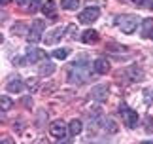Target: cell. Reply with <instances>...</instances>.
I'll list each match as a JSON object with an SVG mask.
<instances>
[{
	"instance_id": "obj_1",
	"label": "cell",
	"mask_w": 153,
	"mask_h": 144,
	"mask_svg": "<svg viewBox=\"0 0 153 144\" xmlns=\"http://www.w3.org/2000/svg\"><path fill=\"white\" fill-rule=\"evenodd\" d=\"M91 76V68H89V63H87V57H81L78 61H74L68 68V82L70 83H76V86H81L89 80Z\"/></svg>"
},
{
	"instance_id": "obj_2",
	"label": "cell",
	"mask_w": 153,
	"mask_h": 144,
	"mask_svg": "<svg viewBox=\"0 0 153 144\" xmlns=\"http://www.w3.org/2000/svg\"><path fill=\"white\" fill-rule=\"evenodd\" d=\"M117 23V27H119V31L121 32H125V34H132L134 31L138 28V15H134V14H125V15H119L115 19Z\"/></svg>"
},
{
	"instance_id": "obj_3",
	"label": "cell",
	"mask_w": 153,
	"mask_h": 144,
	"mask_svg": "<svg viewBox=\"0 0 153 144\" xmlns=\"http://www.w3.org/2000/svg\"><path fill=\"white\" fill-rule=\"evenodd\" d=\"M44 31H45V21H44V19H34V23L30 25V28H28V34H27L28 42H32V44L40 42V40H42Z\"/></svg>"
},
{
	"instance_id": "obj_4",
	"label": "cell",
	"mask_w": 153,
	"mask_h": 144,
	"mask_svg": "<svg viewBox=\"0 0 153 144\" xmlns=\"http://www.w3.org/2000/svg\"><path fill=\"white\" fill-rule=\"evenodd\" d=\"M119 112H121V118L125 119V125L128 129H134L138 125V114L132 110V108H128L127 104H121L119 106Z\"/></svg>"
},
{
	"instance_id": "obj_5",
	"label": "cell",
	"mask_w": 153,
	"mask_h": 144,
	"mask_svg": "<svg viewBox=\"0 0 153 144\" xmlns=\"http://www.w3.org/2000/svg\"><path fill=\"white\" fill-rule=\"evenodd\" d=\"M108 93H110V86L108 83H97L91 91V99L97 100V103H104L108 99Z\"/></svg>"
},
{
	"instance_id": "obj_6",
	"label": "cell",
	"mask_w": 153,
	"mask_h": 144,
	"mask_svg": "<svg viewBox=\"0 0 153 144\" xmlns=\"http://www.w3.org/2000/svg\"><path fill=\"white\" fill-rule=\"evenodd\" d=\"M68 133V125L62 122V119H55V122L49 123V135L55 136V139H62L64 135Z\"/></svg>"
},
{
	"instance_id": "obj_7",
	"label": "cell",
	"mask_w": 153,
	"mask_h": 144,
	"mask_svg": "<svg viewBox=\"0 0 153 144\" xmlns=\"http://www.w3.org/2000/svg\"><path fill=\"white\" fill-rule=\"evenodd\" d=\"M100 15V10L98 8H85L78 17V23H83V25H89V23H95Z\"/></svg>"
},
{
	"instance_id": "obj_8",
	"label": "cell",
	"mask_w": 153,
	"mask_h": 144,
	"mask_svg": "<svg viewBox=\"0 0 153 144\" xmlns=\"http://www.w3.org/2000/svg\"><path fill=\"white\" fill-rule=\"evenodd\" d=\"M66 34V28L64 27H57V28H53L51 32H48L44 36V44L45 46H55L59 40H61V36Z\"/></svg>"
},
{
	"instance_id": "obj_9",
	"label": "cell",
	"mask_w": 153,
	"mask_h": 144,
	"mask_svg": "<svg viewBox=\"0 0 153 144\" xmlns=\"http://www.w3.org/2000/svg\"><path fill=\"white\" fill-rule=\"evenodd\" d=\"M125 78H127V82L136 83V82H140L144 78V72H142V68H140L138 64H131V67L125 70Z\"/></svg>"
},
{
	"instance_id": "obj_10",
	"label": "cell",
	"mask_w": 153,
	"mask_h": 144,
	"mask_svg": "<svg viewBox=\"0 0 153 144\" xmlns=\"http://www.w3.org/2000/svg\"><path fill=\"white\" fill-rule=\"evenodd\" d=\"M23 87H25V83H23V80L19 76H11L8 80V83H6V89L10 93H19V91H23Z\"/></svg>"
},
{
	"instance_id": "obj_11",
	"label": "cell",
	"mask_w": 153,
	"mask_h": 144,
	"mask_svg": "<svg viewBox=\"0 0 153 144\" xmlns=\"http://www.w3.org/2000/svg\"><path fill=\"white\" fill-rule=\"evenodd\" d=\"M93 70H95L97 74H108V72H110L108 59H97V61L93 63Z\"/></svg>"
},
{
	"instance_id": "obj_12",
	"label": "cell",
	"mask_w": 153,
	"mask_h": 144,
	"mask_svg": "<svg viewBox=\"0 0 153 144\" xmlns=\"http://www.w3.org/2000/svg\"><path fill=\"white\" fill-rule=\"evenodd\" d=\"M140 34H142V38H151V36H153V19H151V17L144 19L142 28H140Z\"/></svg>"
},
{
	"instance_id": "obj_13",
	"label": "cell",
	"mask_w": 153,
	"mask_h": 144,
	"mask_svg": "<svg viewBox=\"0 0 153 144\" xmlns=\"http://www.w3.org/2000/svg\"><path fill=\"white\" fill-rule=\"evenodd\" d=\"M40 59H45V51L44 50H28L25 63H36Z\"/></svg>"
},
{
	"instance_id": "obj_14",
	"label": "cell",
	"mask_w": 153,
	"mask_h": 144,
	"mask_svg": "<svg viewBox=\"0 0 153 144\" xmlns=\"http://www.w3.org/2000/svg\"><path fill=\"white\" fill-rule=\"evenodd\" d=\"M42 11H44L45 17H55L57 15V4H55V0H48V2L42 6Z\"/></svg>"
},
{
	"instance_id": "obj_15",
	"label": "cell",
	"mask_w": 153,
	"mask_h": 144,
	"mask_svg": "<svg viewBox=\"0 0 153 144\" xmlns=\"http://www.w3.org/2000/svg\"><path fill=\"white\" fill-rule=\"evenodd\" d=\"M81 42H83V44H97L98 42V32L93 31V28L85 31L83 34H81Z\"/></svg>"
},
{
	"instance_id": "obj_16",
	"label": "cell",
	"mask_w": 153,
	"mask_h": 144,
	"mask_svg": "<svg viewBox=\"0 0 153 144\" xmlns=\"http://www.w3.org/2000/svg\"><path fill=\"white\" fill-rule=\"evenodd\" d=\"M55 64L53 63H49V61H45V63H42L40 64V68H38V74L40 76H49V74H53V72H55Z\"/></svg>"
},
{
	"instance_id": "obj_17",
	"label": "cell",
	"mask_w": 153,
	"mask_h": 144,
	"mask_svg": "<svg viewBox=\"0 0 153 144\" xmlns=\"http://www.w3.org/2000/svg\"><path fill=\"white\" fill-rule=\"evenodd\" d=\"M81 131H83V125H81V122H79V119H72V122L68 123V133L72 135V136L79 135Z\"/></svg>"
},
{
	"instance_id": "obj_18",
	"label": "cell",
	"mask_w": 153,
	"mask_h": 144,
	"mask_svg": "<svg viewBox=\"0 0 153 144\" xmlns=\"http://www.w3.org/2000/svg\"><path fill=\"white\" fill-rule=\"evenodd\" d=\"M100 125L108 131V133H117V125L111 118H100Z\"/></svg>"
},
{
	"instance_id": "obj_19",
	"label": "cell",
	"mask_w": 153,
	"mask_h": 144,
	"mask_svg": "<svg viewBox=\"0 0 153 144\" xmlns=\"http://www.w3.org/2000/svg\"><path fill=\"white\" fill-rule=\"evenodd\" d=\"M61 6L68 11H74L79 8V0H61Z\"/></svg>"
},
{
	"instance_id": "obj_20",
	"label": "cell",
	"mask_w": 153,
	"mask_h": 144,
	"mask_svg": "<svg viewBox=\"0 0 153 144\" xmlns=\"http://www.w3.org/2000/svg\"><path fill=\"white\" fill-rule=\"evenodd\" d=\"M11 106H13L11 99L8 97V95H2V97H0V110H2V114H4V112H8Z\"/></svg>"
},
{
	"instance_id": "obj_21",
	"label": "cell",
	"mask_w": 153,
	"mask_h": 144,
	"mask_svg": "<svg viewBox=\"0 0 153 144\" xmlns=\"http://www.w3.org/2000/svg\"><path fill=\"white\" fill-rule=\"evenodd\" d=\"M134 4L146 10H153V0H134Z\"/></svg>"
},
{
	"instance_id": "obj_22",
	"label": "cell",
	"mask_w": 153,
	"mask_h": 144,
	"mask_svg": "<svg viewBox=\"0 0 153 144\" xmlns=\"http://www.w3.org/2000/svg\"><path fill=\"white\" fill-rule=\"evenodd\" d=\"M68 53H70V51L66 50V47H64V50L61 47V50H55V51H53V57H55V59H66Z\"/></svg>"
},
{
	"instance_id": "obj_23",
	"label": "cell",
	"mask_w": 153,
	"mask_h": 144,
	"mask_svg": "<svg viewBox=\"0 0 153 144\" xmlns=\"http://www.w3.org/2000/svg\"><path fill=\"white\" fill-rule=\"evenodd\" d=\"M144 99L146 104H153V89H144Z\"/></svg>"
},
{
	"instance_id": "obj_24",
	"label": "cell",
	"mask_w": 153,
	"mask_h": 144,
	"mask_svg": "<svg viewBox=\"0 0 153 144\" xmlns=\"http://www.w3.org/2000/svg\"><path fill=\"white\" fill-rule=\"evenodd\" d=\"M38 10H42V0H30L28 11H38Z\"/></svg>"
},
{
	"instance_id": "obj_25",
	"label": "cell",
	"mask_w": 153,
	"mask_h": 144,
	"mask_svg": "<svg viewBox=\"0 0 153 144\" xmlns=\"http://www.w3.org/2000/svg\"><path fill=\"white\" fill-rule=\"evenodd\" d=\"M146 133H148V135L153 133V118H151V116L146 118Z\"/></svg>"
},
{
	"instance_id": "obj_26",
	"label": "cell",
	"mask_w": 153,
	"mask_h": 144,
	"mask_svg": "<svg viewBox=\"0 0 153 144\" xmlns=\"http://www.w3.org/2000/svg\"><path fill=\"white\" fill-rule=\"evenodd\" d=\"M27 86H28V89H32V91H36V89H38V82L34 80V78H30V80L27 82Z\"/></svg>"
},
{
	"instance_id": "obj_27",
	"label": "cell",
	"mask_w": 153,
	"mask_h": 144,
	"mask_svg": "<svg viewBox=\"0 0 153 144\" xmlns=\"http://www.w3.org/2000/svg\"><path fill=\"white\" fill-rule=\"evenodd\" d=\"M0 144H13V139H11V136H2Z\"/></svg>"
},
{
	"instance_id": "obj_28",
	"label": "cell",
	"mask_w": 153,
	"mask_h": 144,
	"mask_svg": "<svg viewBox=\"0 0 153 144\" xmlns=\"http://www.w3.org/2000/svg\"><path fill=\"white\" fill-rule=\"evenodd\" d=\"M21 31H23V25H15V27H13V34L21 32Z\"/></svg>"
},
{
	"instance_id": "obj_29",
	"label": "cell",
	"mask_w": 153,
	"mask_h": 144,
	"mask_svg": "<svg viewBox=\"0 0 153 144\" xmlns=\"http://www.w3.org/2000/svg\"><path fill=\"white\" fill-rule=\"evenodd\" d=\"M15 2L19 4V6H27V4H28V0H15Z\"/></svg>"
},
{
	"instance_id": "obj_30",
	"label": "cell",
	"mask_w": 153,
	"mask_h": 144,
	"mask_svg": "<svg viewBox=\"0 0 153 144\" xmlns=\"http://www.w3.org/2000/svg\"><path fill=\"white\" fill-rule=\"evenodd\" d=\"M10 2H11V0H0V4H2V8H4L6 4H10Z\"/></svg>"
},
{
	"instance_id": "obj_31",
	"label": "cell",
	"mask_w": 153,
	"mask_h": 144,
	"mask_svg": "<svg viewBox=\"0 0 153 144\" xmlns=\"http://www.w3.org/2000/svg\"><path fill=\"white\" fill-rule=\"evenodd\" d=\"M142 144H153V140H146V142H142Z\"/></svg>"
},
{
	"instance_id": "obj_32",
	"label": "cell",
	"mask_w": 153,
	"mask_h": 144,
	"mask_svg": "<svg viewBox=\"0 0 153 144\" xmlns=\"http://www.w3.org/2000/svg\"><path fill=\"white\" fill-rule=\"evenodd\" d=\"M151 38H153V36H151Z\"/></svg>"
}]
</instances>
